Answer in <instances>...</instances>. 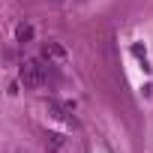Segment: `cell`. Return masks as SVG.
Here are the masks:
<instances>
[{"label": "cell", "mask_w": 153, "mask_h": 153, "mask_svg": "<svg viewBox=\"0 0 153 153\" xmlns=\"http://www.w3.org/2000/svg\"><path fill=\"white\" fill-rule=\"evenodd\" d=\"M45 60H51L54 66H66V63H69V51H66L60 42L48 39V42H45Z\"/></svg>", "instance_id": "1"}, {"label": "cell", "mask_w": 153, "mask_h": 153, "mask_svg": "<svg viewBox=\"0 0 153 153\" xmlns=\"http://www.w3.org/2000/svg\"><path fill=\"white\" fill-rule=\"evenodd\" d=\"M45 147H48V153H66V138L57 135V132H48L45 135Z\"/></svg>", "instance_id": "2"}, {"label": "cell", "mask_w": 153, "mask_h": 153, "mask_svg": "<svg viewBox=\"0 0 153 153\" xmlns=\"http://www.w3.org/2000/svg\"><path fill=\"white\" fill-rule=\"evenodd\" d=\"M33 36H36V30H33V24H27V21H21V24L15 27V39H18L21 45H24V42H30Z\"/></svg>", "instance_id": "3"}, {"label": "cell", "mask_w": 153, "mask_h": 153, "mask_svg": "<svg viewBox=\"0 0 153 153\" xmlns=\"http://www.w3.org/2000/svg\"><path fill=\"white\" fill-rule=\"evenodd\" d=\"M15 153H24V150H15Z\"/></svg>", "instance_id": "4"}]
</instances>
